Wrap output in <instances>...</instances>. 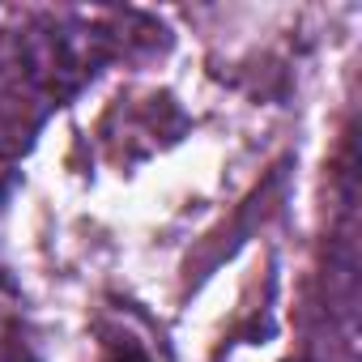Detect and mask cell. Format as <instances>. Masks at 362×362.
<instances>
[{
  "label": "cell",
  "instance_id": "obj_1",
  "mask_svg": "<svg viewBox=\"0 0 362 362\" xmlns=\"http://www.w3.org/2000/svg\"><path fill=\"white\" fill-rule=\"evenodd\" d=\"M103 362H158V354H153V345H149V341H141V337L124 332V337L103 341Z\"/></svg>",
  "mask_w": 362,
  "mask_h": 362
}]
</instances>
